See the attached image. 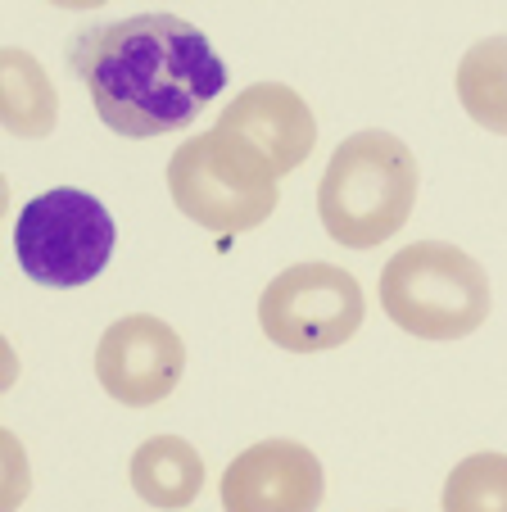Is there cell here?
<instances>
[{
	"label": "cell",
	"mask_w": 507,
	"mask_h": 512,
	"mask_svg": "<svg viewBox=\"0 0 507 512\" xmlns=\"http://www.w3.org/2000/svg\"><path fill=\"white\" fill-rule=\"evenodd\" d=\"M68 68L87 82L100 123L127 141L182 132L227 87L213 41L159 10L87 28L68 46Z\"/></svg>",
	"instance_id": "cell-1"
},
{
	"label": "cell",
	"mask_w": 507,
	"mask_h": 512,
	"mask_svg": "<svg viewBox=\"0 0 507 512\" xmlns=\"http://www.w3.org/2000/svg\"><path fill=\"white\" fill-rule=\"evenodd\" d=\"M417 204V159L394 132L367 127L335 145L317 186V218L326 236L349 250L390 241Z\"/></svg>",
	"instance_id": "cell-2"
},
{
	"label": "cell",
	"mask_w": 507,
	"mask_h": 512,
	"mask_svg": "<svg viewBox=\"0 0 507 512\" xmlns=\"http://www.w3.org/2000/svg\"><path fill=\"white\" fill-rule=\"evenodd\" d=\"M173 204L204 232H254L277 209V173L240 132L213 127L168 159Z\"/></svg>",
	"instance_id": "cell-3"
},
{
	"label": "cell",
	"mask_w": 507,
	"mask_h": 512,
	"mask_svg": "<svg viewBox=\"0 0 507 512\" xmlns=\"http://www.w3.org/2000/svg\"><path fill=\"white\" fill-rule=\"evenodd\" d=\"M385 318L417 340H462L489 318V277L449 241L403 245L381 268Z\"/></svg>",
	"instance_id": "cell-4"
},
{
	"label": "cell",
	"mask_w": 507,
	"mask_h": 512,
	"mask_svg": "<svg viewBox=\"0 0 507 512\" xmlns=\"http://www.w3.org/2000/svg\"><path fill=\"white\" fill-rule=\"evenodd\" d=\"M118 245L114 213L91 191L55 186L19 209L14 223V259L37 286L73 290L96 281L109 268Z\"/></svg>",
	"instance_id": "cell-5"
},
{
	"label": "cell",
	"mask_w": 507,
	"mask_h": 512,
	"mask_svg": "<svg viewBox=\"0 0 507 512\" xmlns=\"http://www.w3.org/2000/svg\"><path fill=\"white\" fill-rule=\"evenodd\" d=\"M363 286L335 263H290L259 295V327L290 354L340 349L363 327Z\"/></svg>",
	"instance_id": "cell-6"
},
{
	"label": "cell",
	"mask_w": 507,
	"mask_h": 512,
	"mask_svg": "<svg viewBox=\"0 0 507 512\" xmlns=\"http://www.w3.org/2000/svg\"><path fill=\"white\" fill-rule=\"evenodd\" d=\"M186 372V345L163 318L127 313L100 336L96 377L105 395L123 408H150L177 390Z\"/></svg>",
	"instance_id": "cell-7"
},
{
	"label": "cell",
	"mask_w": 507,
	"mask_h": 512,
	"mask_svg": "<svg viewBox=\"0 0 507 512\" xmlns=\"http://www.w3.org/2000/svg\"><path fill=\"white\" fill-rule=\"evenodd\" d=\"M322 494V463L295 440L249 445L222 472V512H317Z\"/></svg>",
	"instance_id": "cell-8"
},
{
	"label": "cell",
	"mask_w": 507,
	"mask_h": 512,
	"mask_svg": "<svg viewBox=\"0 0 507 512\" xmlns=\"http://www.w3.org/2000/svg\"><path fill=\"white\" fill-rule=\"evenodd\" d=\"M218 127L245 136V141L272 164L277 177L295 173L317 145L313 109H308L304 96L290 91L286 82H254V87H245L227 109H222Z\"/></svg>",
	"instance_id": "cell-9"
},
{
	"label": "cell",
	"mask_w": 507,
	"mask_h": 512,
	"mask_svg": "<svg viewBox=\"0 0 507 512\" xmlns=\"http://www.w3.org/2000/svg\"><path fill=\"white\" fill-rule=\"evenodd\" d=\"M132 490L150 508L182 512L204 490V458L182 435H150L132 454Z\"/></svg>",
	"instance_id": "cell-10"
},
{
	"label": "cell",
	"mask_w": 507,
	"mask_h": 512,
	"mask_svg": "<svg viewBox=\"0 0 507 512\" xmlns=\"http://www.w3.org/2000/svg\"><path fill=\"white\" fill-rule=\"evenodd\" d=\"M59 96L50 87L46 68L28 55V50H5L0 55V123L10 136L37 141V136L55 132Z\"/></svg>",
	"instance_id": "cell-11"
},
{
	"label": "cell",
	"mask_w": 507,
	"mask_h": 512,
	"mask_svg": "<svg viewBox=\"0 0 507 512\" xmlns=\"http://www.w3.org/2000/svg\"><path fill=\"white\" fill-rule=\"evenodd\" d=\"M458 100L485 132L507 136V32L485 37L458 64Z\"/></svg>",
	"instance_id": "cell-12"
},
{
	"label": "cell",
	"mask_w": 507,
	"mask_h": 512,
	"mask_svg": "<svg viewBox=\"0 0 507 512\" xmlns=\"http://www.w3.org/2000/svg\"><path fill=\"white\" fill-rule=\"evenodd\" d=\"M444 512H507V454H471L444 481Z\"/></svg>",
	"instance_id": "cell-13"
}]
</instances>
